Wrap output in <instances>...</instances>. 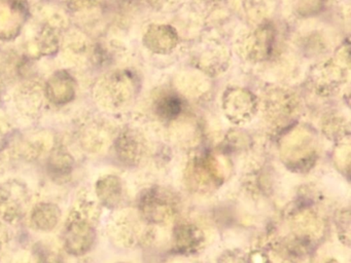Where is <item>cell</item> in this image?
<instances>
[{
    "instance_id": "cell-16",
    "label": "cell",
    "mask_w": 351,
    "mask_h": 263,
    "mask_svg": "<svg viewBox=\"0 0 351 263\" xmlns=\"http://www.w3.org/2000/svg\"><path fill=\"white\" fill-rule=\"evenodd\" d=\"M65 51L71 58H85L89 51L87 39L80 34H73L69 37L65 45Z\"/></svg>"
},
{
    "instance_id": "cell-8",
    "label": "cell",
    "mask_w": 351,
    "mask_h": 263,
    "mask_svg": "<svg viewBox=\"0 0 351 263\" xmlns=\"http://www.w3.org/2000/svg\"><path fill=\"white\" fill-rule=\"evenodd\" d=\"M42 86L36 82H27L20 86L16 92V103L20 110L25 113H36L43 103Z\"/></svg>"
},
{
    "instance_id": "cell-5",
    "label": "cell",
    "mask_w": 351,
    "mask_h": 263,
    "mask_svg": "<svg viewBox=\"0 0 351 263\" xmlns=\"http://www.w3.org/2000/svg\"><path fill=\"white\" fill-rule=\"evenodd\" d=\"M75 80L64 70L57 71L47 82L45 94L55 105H65L75 97Z\"/></svg>"
},
{
    "instance_id": "cell-20",
    "label": "cell",
    "mask_w": 351,
    "mask_h": 263,
    "mask_svg": "<svg viewBox=\"0 0 351 263\" xmlns=\"http://www.w3.org/2000/svg\"><path fill=\"white\" fill-rule=\"evenodd\" d=\"M147 1L151 2L153 5L162 6L165 5V4L174 3L176 0H147Z\"/></svg>"
},
{
    "instance_id": "cell-10",
    "label": "cell",
    "mask_w": 351,
    "mask_h": 263,
    "mask_svg": "<svg viewBox=\"0 0 351 263\" xmlns=\"http://www.w3.org/2000/svg\"><path fill=\"white\" fill-rule=\"evenodd\" d=\"M96 193L104 205L108 207L116 205L122 195L120 180L114 176H106L99 179L96 184Z\"/></svg>"
},
{
    "instance_id": "cell-14",
    "label": "cell",
    "mask_w": 351,
    "mask_h": 263,
    "mask_svg": "<svg viewBox=\"0 0 351 263\" xmlns=\"http://www.w3.org/2000/svg\"><path fill=\"white\" fill-rule=\"evenodd\" d=\"M139 142L136 136L131 133H124L120 136L116 144V151L123 162H131L137 158L139 152Z\"/></svg>"
},
{
    "instance_id": "cell-13",
    "label": "cell",
    "mask_w": 351,
    "mask_h": 263,
    "mask_svg": "<svg viewBox=\"0 0 351 263\" xmlns=\"http://www.w3.org/2000/svg\"><path fill=\"white\" fill-rule=\"evenodd\" d=\"M59 45L60 42L57 28L50 24L45 25L36 41L38 51L44 55H53L58 51Z\"/></svg>"
},
{
    "instance_id": "cell-17",
    "label": "cell",
    "mask_w": 351,
    "mask_h": 263,
    "mask_svg": "<svg viewBox=\"0 0 351 263\" xmlns=\"http://www.w3.org/2000/svg\"><path fill=\"white\" fill-rule=\"evenodd\" d=\"M38 256V263H62L60 254L54 249L50 248V246L40 245L36 252Z\"/></svg>"
},
{
    "instance_id": "cell-7",
    "label": "cell",
    "mask_w": 351,
    "mask_h": 263,
    "mask_svg": "<svg viewBox=\"0 0 351 263\" xmlns=\"http://www.w3.org/2000/svg\"><path fill=\"white\" fill-rule=\"evenodd\" d=\"M61 211L56 205L50 203H38L30 216L32 227L40 231H51L60 220Z\"/></svg>"
},
{
    "instance_id": "cell-11",
    "label": "cell",
    "mask_w": 351,
    "mask_h": 263,
    "mask_svg": "<svg viewBox=\"0 0 351 263\" xmlns=\"http://www.w3.org/2000/svg\"><path fill=\"white\" fill-rule=\"evenodd\" d=\"M273 39H274V33L270 27H265L256 30L250 40V55L261 60L269 57L272 51Z\"/></svg>"
},
{
    "instance_id": "cell-12",
    "label": "cell",
    "mask_w": 351,
    "mask_h": 263,
    "mask_svg": "<svg viewBox=\"0 0 351 263\" xmlns=\"http://www.w3.org/2000/svg\"><path fill=\"white\" fill-rule=\"evenodd\" d=\"M73 164L75 162L71 154L63 150H56L49 160V173L55 180H63L73 172Z\"/></svg>"
},
{
    "instance_id": "cell-15",
    "label": "cell",
    "mask_w": 351,
    "mask_h": 263,
    "mask_svg": "<svg viewBox=\"0 0 351 263\" xmlns=\"http://www.w3.org/2000/svg\"><path fill=\"white\" fill-rule=\"evenodd\" d=\"M182 109V100L173 94L165 95L157 103L158 114L165 118L178 116Z\"/></svg>"
},
{
    "instance_id": "cell-18",
    "label": "cell",
    "mask_w": 351,
    "mask_h": 263,
    "mask_svg": "<svg viewBox=\"0 0 351 263\" xmlns=\"http://www.w3.org/2000/svg\"><path fill=\"white\" fill-rule=\"evenodd\" d=\"M100 0H66L67 6L75 12H90L97 8Z\"/></svg>"
},
{
    "instance_id": "cell-9",
    "label": "cell",
    "mask_w": 351,
    "mask_h": 263,
    "mask_svg": "<svg viewBox=\"0 0 351 263\" xmlns=\"http://www.w3.org/2000/svg\"><path fill=\"white\" fill-rule=\"evenodd\" d=\"M226 108L233 116L246 117L254 112L256 102L254 96L247 90H233L227 92Z\"/></svg>"
},
{
    "instance_id": "cell-4",
    "label": "cell",
    "mask_w": 351,
    "mask_h": 263,
    "mask_svg": "<svg viewBox=\"0 0 351 263\" xmlns=\"http://www.w3.org/2000/svg\"><path fill=\"white\" fill-rule=\"evenodd\" d=\"M25 0H0V40L15 38L27 21Z\"/></svg>"
},
{
    "instance_id": "cell-2",
    "label": "cell",
    "mask_w": 351,
    "mask_h": 263,
    "mask_svg": "<svg viewBox=\"0 0 351 263\" xmlns=\"http://www.w3.org/2000/svg\"><path fill=\"white\" fill-rule=\"evenodd\" d=\"M135 82L125 71H116L102 77L96 84L94 96L101 106L110 109L122 108L132 98Z\"/></svg>"
},
{
    "instance_id": "cell-19",
    "label": "cell",
    "mask_w": 351,
    "mask_h": 263,
    "mask_svg": "<svg viewBox=\"0 0 351 263\" xmlns=\"http://www.w3.org/2000/svg\"><path fill=\"white\" fill-rule=\"evenodd\" d=\"M7 231H5V226L0 223V250L3 249V245L7 242Z\"/></svg>"
},
{
    "instance_id": "cell-1",
    "label": "cell",
    "mask_w": 351,
    "mask_h": 263,
    "mask_svg": "<svg viewBox=\"0 0 351 263\" xmlns=\"http://www.w3.org/2000/svg\"><path fill=\"white\" fill-rule=\"evenodd\" d=\"M93 212L92 203H84L69 215L63 238L69 254L81 256L91 250L96 238Z\"/></svg>"
},
{
    "instance_id": "cell-3",
    "label": "cell",
    "mask_w": 351,
    "mask_h": 263,
    "mask_svg": "<svg viewBox=\"0 0 351 263\" xmlns=\"http://www.w3.org/2000/svg\"><path fill=\"white\" fill-rule=\"evenodd\" d=\"M27 188L19 181L0 184V217L8 222L20 220L27 205Z\"/></svg>"
},
{
    "instance_id": "cell-6",
    "label": "cell",
    "mask_w": 351,
    "mask_h": 263,
    "mask_svg": "<svg viewBox=\"0 0 351 263\" xmlns=\"http://www.w3.org/2000/svg\"><path fill=\"white\" fill-rule=\"evenodd\" d=\"M145 45L155 53L171 51L178 43V35L171 27L166 25H153L145 33Z\"/></svg>"
}]
</instances>
